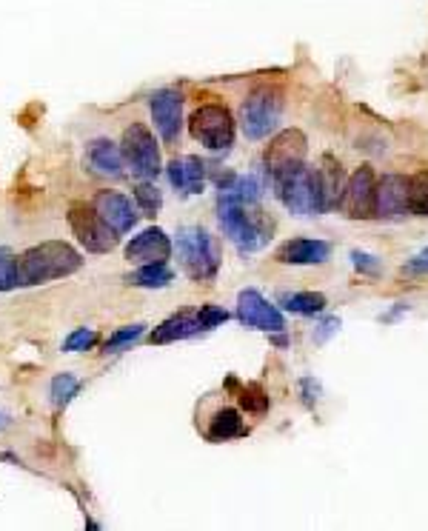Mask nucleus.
Instances as JSON below:
<instances>
[{"label":"nucleus","mask_w":428,"mask_h":531,"mask_svg":"<svg viewBox=\"0 0 428 531\" xmlns=\"http://www.w3.org/2000/svg\"><path fill=\"white\" fill-rule=\"evenodd\" d=\"M409 212L428 217V169L409 177Z\"/></svg>","instance_id":"393cba45"},{"label":"nucleus","mask_w":428,"mask_h":531,"mask_svg":"<svg viewBox=\"0 0 428 531\" xmlns=\"http://www.w3.org/2000/svg\"><path fill=\"white\" fill-rule=\"evenodd\" d=\"M98 332L95 329H86L80 326L75 332H69V337L63 340V352H89L92 346H98Z\"/></svg>","instance_id":"c756f323"},{"label":"nucleus","mask_w":428,"mask_h":531,"mask_svg":"<svg viewBox=\"0 0 428 531\" xmlns=\"http://www.w3.org/2000/svg\"><path fill=\"white\" fill-rule=\"evenodd\" d=\"M240 406L246 409V412L252 414H263L269 409V394L263 392V386L260 383H246V386H240Z\"/></svg>","instance_id":"c85d7f7f"},{"label":"nucleus","mask_w":428,"mask_h":531,"mask_svg":"<svg viewBox=\"0 0 428 531\" xmlns=\"http://www.w3.org/2000/svg\"><path fill=\"white\" fill-rule=\"evenodd\" d=\"M92 206L115 229L117 235H126V232H132L137 226V217L140 215H137V209L132 206V200L126 195H120V192L103 189V192L92 197Z\"/></svg>","instance_id":"4468645a"},{"label":"nucleus","mask_w":428,"mask_h":531,"mask_svg":"<svg viewBox=\"0 0 428 531\" xmlns=\"http://www.w3.org/2000/svg\"><path fill=\"white\" fill-rule=\"evenodd\" d=\"M237 320L246 329H260V332H269V335L286 332V317H283V312L277 306H272L257 289H243L237 295Z\"/></svg>","instance_id":"9b49d317"},{"label":"nucleus","mask_w":428,"mask_h":531,"mask_svg":"<svg viewBox=\"0 0 428 531\" xmlns=\"http://www.w3.org/2000/svg\"><path fill=\"white\" fill-rule=\"evenodd\" d=\"M169 257H172V240H169V235H166L163 229H157V226L143 229V232L132 237V243L126 246V260H129V263H137V266H143V263H166Z\"/></svg>","instance_id":"2eb2a0df"},{"label":"nucleus","mask_w":428,"mask_h":531,"mask_svg":"<svg viewBox=\"0 0 428 531\" xmlns=\"http://www.w3.org/2000/svg\"><path fill=\"white\" fill-rule=\"evenodd\" d=\"M169 180H172V186H175L177 192H183V195H200L203 192V186H206V163L195 155H189V158H175L169 163Z\"/></svg>","instance_id":"6ab92c4d"},{"label":"nucleus","mask_w":428,"mask_h":531,"mask_svg":"<svg viewBox=\"0 0 428 531\" xmlns=\"http://www.w3.org/2000/svg\"><path fill=\"white\" fill-rule=\"evenodd\" d=\"M317 186H320V200H323V212H331L340 206V197L346 189V172L340 166V160L331 152H326L317 163Z\"/></svg>","instance_id":"f3484780"},{"label":"nucleus","mask_w":428,"mask_h":531,"mask_svg":"<svg viewBox=\"0 0 428 531\" xmlns=\"http://www.w3.org/2000/svg\"><path fill=\"white\" fill-rule=\"evenodd\" d=\"M149 109L163 143H177L183 129V95L177 89H157L149 98Z\"/></svg>","instance_id":"f8f14e48"},{"label":"nucleus","mask_w":428,"mask_h":531,"mask_svg":"<svg viewBox=\"0 0 428 531\" xmlns=\"http://www.w3.org/2000/svg\"><path fill=\"white\" fill-rule=\"evenodd\" d=\"M377 206V177L369 163H363L354 175L346 180V189L340 197V209L351 220H369Z\"/></svg>","instance_id":"9d476101"},{"label":"nucleus","mask_w":428,"mask_h":531,"mask_svg":"<svg viewBox=\"0 0 428 531\" xmlns=\"http://www.w3.org/2000/svg\"><path fill=\"white\" fill-rule=\"evenodd\" d=\"M249 434V426L243 423V417L237 409H217L206 426V440L209 443H226V440H240Z\"/></svg>","instance_id":"412c9836"},{"label":"nucleus","mask_w":428,"mask_h":531,"mask_svg":"<svg viewBox=\"0 0 428 531\" xmlns=\"http://www.w3.org/2000/svg\"><path fill=\"white\" fill-rule=\"evenodd\" d=\"M403 272H409V275H428V249H423L420 255L411 257Z\"/></svg>","instance_id":"473e14b6"},{"label":"nucleus","mask_w":428,"mask_h":531,"mask_svg":"<svg viewBox=\"0 0 428 531\" xmlns=\"http://www.w3.org/2000/svg\"><path fill=\"white\" fill-rule=\"evenodd\" d=\"M197 320H200V329L203 332H212V329H217V326H223L226 320H229V312L223 309V306H200L197 309Z\"/></svg>","instance_id":"7c9ffc66"},{"label":"nucleus","mask_w":428,"mask_h":531,"mask_svg":"<svg viewBox=\"0 0 428 531\" xmlns=\"http://www.w3.org/2000/svg\"><path fill=\"white\" fill-rule=\"evenodd\" d=\"M283 109H286L283 89H277L272 83L254 86L252 92H249V98L243 100V106H240L243 135L249 140L269 138L272 132H277V126L283 120Z\"/></svg>","instance_id":"7ed1b4c3"},{"label":"nucleus","mask_w":428,"mask_h":531,"mask_svg":"<svg viewBox=\"0 0 428 531\" xmlns=\"http://www.w3.org/2000/svg\"><path fill=\"white\" fill-rule=\"evenodd\" d=\"M69 226H72V232L78 237V243L86 249V252H92V255H106V252H112L117 246V232L103 220V217L95 212V206L89 203H72L69 206Z\"/></svg>","instance_id":"6e6552de"},{"label":"nucleus","mask_w":428,"mask_h":531,"mask_svg":"<svg viewBox=\"0 0 428 531\" xmlns=\"http://www.w3.org/2000/svg\"><path fill=\"white\" fill-rule=\"evenodd\" d=\"M175 280V272L166 266V263H143L137 272L126 277L129 286H137V289H163Z\"/></svg>","instance_id":"5701e85b"},{"label":"nucleus","mask_w":428,"mask_h":531,"mask_svg":"<svg viewBox=\"0 0 428 531\" xmlns=\"http://www.w3.org/2000/svg\"><path fill=\"white\" fill-rule=\"evenodd\" d=\"M135 203L143 215L155 217L160 212V206H163V195H160V189L152 180H140L135 186Z\"/></svg>","instance_id":"bb28decb"},{"label":"nucleus","mask_w":428,"mask_h":531,"mask_svg":"<svg viewBox=\"0 0 428 531\" xmlns=\"http://www.w3.org/2000/svg\"><path fill=\"white\" fill-rule=\"evenodd\" d=\"M80 392V380L75 374L63 372L55 374V380H52V386H49V397H52V406L55 409H66Z\"/></svg>","instance_id":"b1692460"},{"label":"nucleus","mask_w":428,"mask_h":531,"mask_svg":"<svg viewBox=\"0 0 428 531\" xmlns=\"http://www.w3.org/2000/svg\"><path fill=\"white\" fill-rule=\"evenodd\" d=\"M200 320H197V312H177V315L166 317L160 326L152 329L149 335V343L152 346H166V343H177V340H186V337L200 335Z\"/></svg>","instance_id":"aec40b11"},{"label":"nucleus","mask_w":428,"mask_h":531,"mask_svg":"<svg viewBox=\"0 0 428 531\" xmlns=\"http://www.w3.org/2000/svg\"><path fill=\"white\" fill-rule=\"evenodd\" d=\"M277 189V197L280 203L297 217H314V215H326L323 212V200H320V186H317V169L312 166H300L289 175H283L280 180L272 183Z\"/></svg>","instance_id":"39448f33"},{"label":"nucleus","mask_w":428,"mask_h":531,"mask_svg":"<svg viewBox=\"0 0 428 531\" xmlns=\"http://www.w3.org/2000/svg\"><path fill=\"white\" fill-rule=\"evenodd\" d=\"M326 295H320V292H283L280 295V306L286 309V312H292V315H303V317H312L320 315V312H326Z\"/></svg>","instance_id":"4be33fe9"},{"label":"nucleus","mask_w":428,"mask_h":531,"mask_svg":"<svg viewBox=\"0 0 428 531\" xmlns=\"http://www.w3.org/2000/svg\"><path fill=\"white\" fill-rule=\"evenodd\" d=\"M146 332V326L143 323H132V326H123V329H117L115 335L109 337L106 343H103V354H117L123 352L126 346H132L137 343L140 337Z\"/></svg>","instance_id":"cd10ccee"},{"label":"nucleus","mask_w":428,"mask_h":531,"mask_svg":"<svg viewBox=\"0 0 428 531\" xmlns=\"http://www.w3.org/2000/svg\"><path fill=\"white\" fill-rule=\"evenodd\" d=\"M217 220L223 235L232 240L240 252H260L269 246L274 235V220L257 203H246L229 189H220L217 197Z\"/></svg>","instance_id":"f257e3e1"},{"label":"nucleus","mask_w":428,"mask_h":531,"mask_svg":"<svg viewBox=\"0 0 428 531\" xmlns=\"http://www.w3.org/2000/svg\"><path fill=\"white\" fill-rule=\"evenodd\" d=\"M337 329H340V320H337V317H329V320H323V323H320V335H317V343H323V340H326V337H329L331 332H337Z\"/></svg>","instance_id":"72a5a7b5"},{"label":"nucleus","mask_w":428,"mask_h":531,"mask_svg":"<svg viewBox=\"0 0 428 531\" xmlns=\"http://www.w3.org/2000/svg\"><path fill=\"white\" fill-rule=\"evenodd\" d=\"M120 152H123L126 166L132 169V175L140 180H155L160 175V146L146 123H132L123 132Z\"/></svg>","instance_id":"0eeeda50"},{"label":"nucleus","mask_w":428,"mask_h":531,"mask_svg":"<svg viewBox=\"0 0 428 531\" xmlns=\"http://www.w3.org/2000/svg\"><path fill=\"white\" fill-rule=\"evenodd\" d=\"M3 426H6V417H3V414H0V429H3Z\"/></svg>","instance_id":"f704fd0d"},{"label":"nucleus","mask_w":428,"mask_h":531,"mask_svg":"<svg viewBox=\"0 0 428 531\" xmlns=\"http://www.w3.org/2000/svg\"><path fill=\"white\" fill-rule=\"evenodd\" d=\"M409 212V177L386 175L377 180V206L374 217L380 220H403Z\"/></svg>","instance_id":"ddd939ff"},{"label":"nucleus","mask_w":428,"mask_h":531,"mask_svg":"<svg viewBox=\"0 0 428 531\" xmlns=\"http://www.w3.org/2000/svg\"><path fill=\"white\" fill-rule=\"evenodd\" d=\"M86 163H89V169H92L95 175L120 180V177H123V163H126V160H123L120 146H115L112 140L98 138L86 146Z\"/></svg>","instance_id":"a211bd4d"},{"label":"nucleus","mask_w":428,"mask_h":531,"mask_svg":"<svg viewBox=\"0 0 428 531\" xmlns=\"http://www.w3.org/2000/svg\"><path fill=\"white\" fill-rule=\"evenodd\" d=\"M331 257V243L312 240V237H297L277 249V260L286 266H320Z\"/></svg>","instance_id":"dca6fc26"},{"label":"nucleus","mask_w":428,"mask_h":531,"mask_svg":"<svg viewBox=\"0 0 428 531\" xmlns=\"http://www.w3.org/2000/svg\"><path fill=\"white\" fill-rule=\"evenodd\" d=\"M309 155V140L300 129H283L277 132L263 155V166H266V175L269 180H280L283 175H289L294 169H300L306 163Z\"/></svg>","instance_id":"1a4fd4ad"},{"label":"nucleus","mask_w":428,"mask_h":531,"mask_svg":"<svg viewBox=\"0 0 428 531\" xmlns=\"http://www.w3.org/2000/svg\"><path fill=\"white\" fill-rule=\"evenodd\" d=\"M80 266H83V257L75 246L63 240H46L20 255V283L40 286V283L63 280L80 272Z\"/></svg>","instance_id":"f03ea898"},{"label":"nucleus","mask_w":428,"mask_h":531,"mask_svg":"<svg viewBox=\"0 0 428 531\" xmlns=\"http://www.w3.org/2000/svg\"><path fill=\"white\" fill-rule=\"evenodd\" d=\"M192 138L209 152H229L234 146V118L220 103H203L189 118Z\"/></svg>","instance_id":"423d86ee"},{"label":"nucleus","mask_w":428,"mask_h":531,"mask_svg":"<svg viewBox=\"0 0 428 531\" xmlns=\"http://www.w3.org/2000/svg\"><path fill=\"white\" fill-rule=\"evenodd\" d=\"M18 286H23L20 283V257L12 249L0 246V292H12Z\"/></svg>","instance_id":"a878e982"},{"label":"nucleus","mask_w":428,"mask_h":531,"mask_svg":"<svg viewBox=\"0 0 428 531\" xmlns=\"http://www.w3.org/2000/svg\"><path fill=\"white\" fill-rule=\"evenodd\" d=\"M177 257L189 280L195 283H212L220 272V249L206 229L186 226L177 232Z\"/></svg>","instance_id":"20e7f679"},{"label":"nucleus","mask_w":428,"mask_h":531,"mask_svg":"<svg viewBox=\"0 0 428 531\" xmlns=\"http://www.w3.org/2000/svg\"><path fill=\"white\" fill-rule=\"evenodd\" d=\"M351 263L360 275H380V260L374 255H366V252H351Z\"/></svg>","instance_id":"2f4dec72"}]
</instances>
